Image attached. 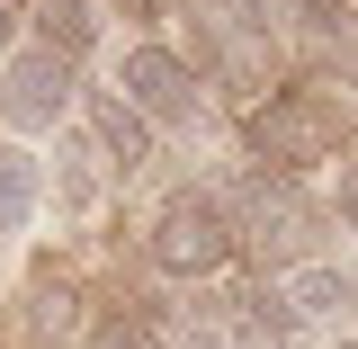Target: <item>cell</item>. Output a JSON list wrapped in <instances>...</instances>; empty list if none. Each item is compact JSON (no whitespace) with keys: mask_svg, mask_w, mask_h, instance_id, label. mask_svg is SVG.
Here are the masks:
<instances>
[{"mask_svg":"<svg viewBox=\"0 0 358 349\" xmlns=\"http://www.w3.org/2000/svg\"><path fill=\"white\" fill-rule=\"evenodd\" d=\"M99 179H108V162H99L81 134H72V143H63V188H54V197H63V206L81 215V206H99Z\"/></svg>","mask_w":358,"mask_h":349,"instance_id":"10","label":"cell"},{"mask_svg":"<svg viewBox=\"0 0 358 349\" xmlns=\"http://www.w3.org/2000/svg\"><path fill=\"white\" fill-rule=\"evenodd\" d=\"M117 99H126L152 134H188L206 117V81H197V63H188L179 45H126V54H117Z\"/></svg>","mask_w":358,"mask_h":349,"instance_id":"3","label":"cell"},{"mask_svg":"<svg viewBox=\"0 0 358 349\" xmlns=\"http://www.w3.org/2000/svg\"><path fill=\"white\" fill-rule=\"evenodd\" d=\"M63 117H72V72L36 45H18L0 63V126L27 143V134H63Z\"/></svg>","mask_w":358,"mask_h":349,"instance_id":"5","label":"cell"},{"mask_svg":"<svg viewBox=\"0 0 358 349\" xmlns=\"http://www.w3.org/2000/svg\"><path fill=\"white\" fill-rule=\"evenodd\" d=\"M18 54V0H0V63Z\"/></svg>","mask_w":358,"mask_h":349,"instance_id":"13","label":"cell"},{"mask_svg":"<svg viewBox=\"0 0 358 349\" xmlns=\"http://www.w3.org/2000/svg\"><path fill=\"white\" fill-rule=\"evenodd\" d=\"M331 224H341V233L358 242V162L341 171V188H331Z\"/></svg>","mask_w":358,"mask_h":349,"instance_id":"12","label":"cell"},{"mask_svg":"<svg viewBox=\"0 0 358 349\" xmlns=\"http://www.w3.org/2000/svg\"><path fill=\"white\" fill-rule=\"evenodd\" d=\"M90 152L108 162V179H134L143 162H152V126L134 117L117 90H90Z\"/></svg>","mask_w":358,"mask_h":349,"instance_id":"6","label":"cell"},{"mask_svg":"<svg viewBox=\"0 0 358 349\" xmlns=\"http://www.w3.org/2000/svg\"><path fill=\"white\" fill-rule=\"evenodd\" d=\"M331 349H350V341H331Z\"/></svg>","mask_w":358,"mask_h":349,"instance_id":"14","label":"cell"},{"mask_svg":"<svg viewBox=\"0 0 358 349\" xmlns=\"http://www.w3.org/2000/svg\"><path fill=\"white\" fill-rule=\"evenodd\" d=\"M36 54H54L63 72H81L99 54V0H36Z\"/></svg>","mask_w":358,"mask_h":349,"instance_id":"7","label":"cell"},{"mask_svg":"<svg viewBox=\"0 0 358 349\" xmlns=\"http://www.w3.org/2000/svg\"><path fill=\"white\" fill-rule=\"evenodd\" d=\"M90 349H162V332L143 313H108V322H90Z\"/></svg>","mask_w":358,"mask_h":349,"instance_id":"11","label":"cell"},{"mask_svg":"<svg viewBox=\"0 0 358 349\" xmlns=\"http://www.w3.org/2000/svg\"><path fill=\"white\" fill-rule=\"evenodd\" d=\"M233 242H242V251H260V260L287 278V269L313 260V242H322V206L296 197V179H260V188H251V206L233 215Z\"/></svg>","mask_w":358,"mask_h":349,"instance_id":"4","label":"cell"},{"mask_svg":"<svg viewBox=\"0 0 358 349\" xmlns=\"http://www.w3.org/2000/svg\"><path fill=\"white\" fill-rule=\"evenodd\" d=\"M143 251H152V269L162 278H215V269H233V206H224L215 188H171L162 206H152V224H143Z\"/></svg>","mask_w":358,"mask_h":349,"instance_id":"2","label":"cell"},{"mask_svg":"<svg viewBox=\"0 0 358 349\" xmlns=\"http://www.w3.org/2000/svg\"><path fill=\"white\" fill-rule=\"evenodd\" d=\"M45 206V162L27 143H0V242H18Z\"/></svg>","mask_w":358,"mask_h":349,"instance_id":"8","label":"cell"},{"mask_svg":"<svg viewBox=\"0 0 358 349\" xmlns=\"http://www.w3.org/2000/svg\"><path fill=\"white\" fill-rule=\"evenodd\" d=\"M27 332H45V341H72L81 332V287L72 278H27Z\"/></svg>","mask_w":358,"mask_h":349,"instance_id":"9","label":"cell"},{"mask_svg":"<svg viewBox=\"0 0 358 349\" xmlns=\"http://www.w3.org/2000/svg\"><path fill=\"white\" fill-rule=\"evenodd\" d=\"M242 143H251L260 179H296L341 152V108L322 90H260L251 117H242Z\"/></svg>","mask_w":358,"mask_h":349,"instance_id":"1","label":"cell"}]
</instances>
